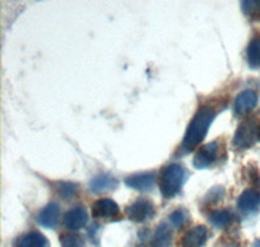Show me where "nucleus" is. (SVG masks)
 Returning a JSON list of instances; mask_svg holds the SVG:
<instances>
[{
    "label": "nucleus",
    "instance_id": "nucleus-1",
    "mask_svg": "<svg viewBox=\"0 0 260 247\" xmlns=\"http://www.w3.org/2000/svg\"><path fill=\"white\" fill-rule=\"evenodd\" d=\"M217 112L210 106H202L197 111L192 120L190 121L187 127L185 137L182 139V150L192 151L198 147V144L203 142V139L207 136V132L210 129L211 123L215 120Z\"/></svg>",
    "mask_w": 260,
    "mask_h": 247
},
{
    "label": "nucleus",
    "instance_id": "nucleus-2",
    "mask_svg": "<svg viewBox=\"0 0 260 247\" xmlns=\"http://www.w3.org/2000/svg\"><path fill=\"white\" fill-rule=\"evenodd\" d=\"M185 172L180 164L167 165L160 177V192L164 198H173L182 188Z\"/></svg>",
    "mask_w": 260,
    "mask_h": 247
},
{
    "label": "nucleus",
    "instance_id": "nucleus-3",
    "mask_svg": "<svg viewBox=\"0 0 260 247\" xmlns=\"http://www.w3.org/2000/svg\"><path fill=\"white\" fill-rule=\"evenodd\" d=\"M257 127L254 118L245 120L237 128V132L233 137V146L240 150H246L254 146L257 138Z\"/></svg>",
    "mask_w": 260,
    "mask_h": 247
},
{
    "label": "nucleus",
    "instance_id": "nucleus-4",
    "mask_svg": "<svg viewBox=\"0 0 260 247\" xmlns=\"http://www.w3.org/2000/svg\"><path fill=\"white\" fill-rule=\"evenodd\" d=\"M217 155H219V143L217 141L210 142L199 148L192 160V165L197 169H206L217 160Z\"/></svg>",
    "mask_w": 260,
    "mask_h": 247
},
{
    "label": "nucleus",
    "instance_id": "nucleus-5",
    "mask_svg": "<svg viewBox=\"0 0 260 247\" xmlns=\"http://www.w3.org/2000/svg\"><path fill=\"white\" fill-rule=\"evenodd\" d=\"M127 218L132 221H136V223H142V221L147 220L148 218H151V215L154 213V207L152 203L147 199H138L136 200L134 203L130 204L126 209Z\"/></svg>",
    "mask_w": 260,
    "mask_h": 247
},
{
    "label": "nucleus",
    "instance_id": "nucleus-6",
    "mask_svg": "<svg viewBox=\"0 0 260 247\" xmlns=\"http://www.w3.org/2000/svg\"><path fill=\"white\" fill-rule=\"evenodd\" d=\"M257 104V94L254 90H245L236 98L234 102V112L236 115L243 116L247 115Z\"/></svg>",
    "mask_w": 260,
    "mask_h": 247
},
{
    "label": "nucleus",
    "instance_id": "nucleus-7",
    "mask_svg": "<svg viewBox=\"0 0 260 247\" xmlns=\"http://www.w3.org/2000/svg\"><path fill=\"white\" fill-rule=\"evenodd\" d=\"M91 212L95 218L110 219L118 215L120 208H118V204L115 200L110 199V198H102V199L95 200L92 203Z\"/></svg>",
    "mask_w": 260,
    "mask_h": 247
},
{
    "label": "nucleus",
    "instance_id": "nucleus-8",
    "mask_svg": "<svg viewBox=\"0 0 260 247\" xmlns=\"http://www.w3.org/2000/svg\"><path fill=\"white\" fill-rule=\"evenodd\" d=\"M89 220L85 207L77 206L69 209L64 215V225L71 230H78L83 228Z\"/></svg>",
    "mask_w": 260,
    "mask_h": 247
},
{
    "label": "nucleus",
    "instance_id": "nucleus-9",
    "mask_svg": "<svg viewBox=\"0 0 260 247\" xmlns=\"http://www.w3.org/2000/svg\"><path fill=\"white\" fill-rule=\"evenodd\" d=\"M125 183L129 188L138 190V192H150L155 185L154 173H139L132 174L125 178Z\"/></svg>",
    "mask_w": 260,
    "mask_h": 247
},
{
    "label": "nucleus",
    "instance_id": "nucleus-10",
    "mask_svg": "<svg viewBox=\"0 0 260 247\" xmlns=\"http://www.w3.org/2000/svg\"><path fill=\"white\" fill-rule=\"evenodd\" d=\"M207 228L203 227V225H198V227L191 228L185 234L181 244H182V247H202L207 241Z\"/></svg>",
    "mask_w": 260,
    "mask_h": 247
},
{
    "label": "nucleus",
    "instance_id": "nucleus-11",
    "mask_svg": "<svg viewBox=\"0 0 260 247\" xmlns=\"http://www.w3.org/2000/svg\"><path fill=\"white\" fill-rule=\"evenodd\" d=\"M260 206V192L256 189H247L238 198V208L243 212H254Z\"/></svg>",
    "mask_w": 260,
    "mask_h": 247
},
{
    "label": "nucleus",
    "instance_id": "nucleus-12",
    "mask_svg": "<svg viewBox=\"0 0 260 247\" xmlns=\"http://www.w3.org/2000/svg\"><path fill=\"white\" fill-rule=\"evenodd\" d=\"M60 218V207L56 203H50L39 212L38 221L41 225L48 229L56 228Z\"/></svg>",
    "mask_w": 260,
    "mask_h": 247
},
{
    "label": "nucleus",
    "instance_id": "nucleus-13",
    "mask_svg": "<svg viewBox=\"0 0 260 247\" xmlns=\"http://www.w3.org/2000/svg\"><path fill=\"white\" fill-rule=\"evenodd\" d=\"M117 186V179L110 174H99L90 181V190L92 193H103L112 190Z\"/></svg>",
    "mask_w": 260,
    "mask_h": 247
},
{
    "label": "nucleus",
    "instance_id": "nucleus-14",
    "mask_svg": "<svg viewBox=\"0 0 260 247\" xmlns=\"http://www.w3.org/2000/svg\"><path fill=\"white\" fill-rule=\"evenodd\" d=\"M172 238L173 235L171 228L167 224H160L152 239V247H171Z\"/></svg>",
    "mask_w": 260,
    "mask_h": 247
},
{
    "label": "nucleus",
    "instance_id": "nucleus-15",
    "mask_svg": "<svg viewBox=\"0 0 260 247\" xmlns=\"http://www.w3.org/2000/svg\"><path fill=\"white\" fill-rule=\"evenodd\" d=\"M46 244H47V239L45 235L39 232H31L21 238L17 247H46Z\"/></svg>",
    "mask_w": 260,
    "mask_h": 247
},
{
    "label": "nucleus",
    "instance_id": "nucleus-16",
    "mask_svg": "<svg viewBox=\"0 0 260 247\" xmlns=\"http://www.w3.org/2000/svg\"><path fill=\"white\" fill-rule=\"evenodd\" d=\"M247 61L251 68H260V38L252 39L248 44Z\"/></svg>",
    "mask_w": 260,
    "mask_h": 247
},
{
    "label": "nucleus",
    "instance_id": "nucleus-17",
    "mask_svg": "<svg viewBox=\"0 0 260 247\" xmlns=\"http://www.w3.org/2000/svg\"><path fill=\"white\" fill-rule=\"evenodd\" d=\"M210 221L212 225L217 228H222L231 223L232 220V212L228 209H216V211L210 213Z\"/></svg>",
    "mask_w": 260,
    "mask_h": 247
},
{
    "label": "nucleus",
    "instance_id": "nucleus-18",
    "mask_svg": "<svg viewBox=\"0 0 260 247\" xmlns=\"http://www.w3.org/2000/svg\"><path fill=\"white\" fill-rule=\"evenodd\" d=\"M241 8L247 17L252 20H260V0H243Z\"/></svg>",
    "mask_w": 260,
    "mask_h": 247
},
{
    "label": "nucleus",
    "instance_id": "nucleus-19",
    "mask_svg": "<svg viewBox=\"0 0 260 247\" xmlns=\"http://www.w3.org/2000/svg\"><path fill=\"white\" fill-rule=\"evenodd\" d=\"M60 244L61 247H85V239L80 234L67 233L60 237Z\"/></svg>",
    "mask_w": 260,
    "mask_h": 247
},
{
    "label": "nucleus",
    "instance_id": "nucleus-20",
    "mask_svg": "<svg viewBox=\"0 0 260 247\" xmlns=\"http://www.w3.org/2000/svg\"><path fill=\"white\" fill-rule=\"evenodd\" d=\"M78 186L73 182H56V193L64 199H71L76 197Z\"/></svg>",
    "mask_w": 260,
    "mask_h": 247
},
{
    "label": "nucleus",
    "instance_id": "nucleus-21",
    "mask_svg": "<svg viewBox=\"0 0 260 247\" xmlns=\"http://www.w3.org/2000/svg\"><path fill=\"white\" fill-rule=\"evenodd\" d=\"M185 219H186V216H185V212H183L182 209H176V211L172 212L171 223L173 224L175 227L180 228V227H182V224L185 223Z\"/></svg>",
    "mask_w": 260,
    "mask_h": 247
},
{
    "label": "nucleus",
    "instance_id": "nucleus-22",
    "mask_svg": "<svg viewBox=\"0 0 260 247\" xmlns=\"http://www.w3.org/2000/svg\"><path fill=\"white\" fill-rule=\"evenodd\" d=\"M254 247H260V239H256V241H255Z\"/></svg>",
    "mask_w": 260,
    "mask_h": 247
},
{
    "label": "nucleus",
    "instance_id": "nucleus-23",
    "mask_svg": "<svg viewBox=\"0 0 260 247\" xmlns=\"http://www.w3.org/2000/svg\"><path fill=\"white\" fill-rule=\"evenodd\" d=\"M257 139H259V141H260V125H259V127H257Z\"/></svg>",
    "mask_w": 260,
    "mask_h": 247
},
{
    "label": "nucleus",
    "instance_id": "nucleus-24",
    "mask_svg": "<svg viewBox=\"0 0 260 247\" xmlns=\"http://www.w3.org/2000/svg\"><path fill=\"white\" fill-rule=\"evenodd\" d=\"M226 247H240V246H238V244H229V246Z\"/></svg>",
    "mask_w": 260,
    "mask_h": 247
}]
</instances>
